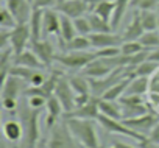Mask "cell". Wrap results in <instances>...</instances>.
<instances>
[{
	"instance_id": "47",
	"label": "cell",
	"mask_w": 159,
	"mask_h": 148,
	"mask_svg": "<svg viewBox=\"0 0 159 148\" xmlns=\"http://www.w3.org/2000/svg\"><path fill=\"white\" fill-rule=\"evenodd\" d=\"M139 148H159V145H156V143L150 142L148 139H145V140L139 142Z\"/></svg>"
},
{
	"instance_id": "44",
	"label": "cell",
	"mask_w": 159,
	"mask_h": 148,
	"mask_svg": "<svg viewBox=\"0 0 159 148\" xmlns=\"http://www.w3.org/2000/svg\"><path fill=\"white\" fill-rule=\"evenodd\" d=\"M56 7V0H34L33 8H41V10H48Z\"/></svg>"
},
{
	"instance_id": "42",
	"label": "cell",
	"mask_w": 159,
	"mask_h": 148,
	"mask_svg": "<svg viewBox=\"0 0 159 148\" xmlns=\"http://www.w3.org/2000/svg\"><path fill=\"white\" fill-rule=\"evenodd\" d=\"M47 75H45V73L42 72V70H36V73H34V75H33V78L30 80V86H42L45 81H47Z\"/></svg>"
},
{
	"instance_id": "6",
	"label": "cell",
	"mask_w": 159,
	"mask_h": 148,
	"mask_svg": "<svg viewBox=\"0 0 159 148\" xmlns=\"http://www.w3.org/2000/svg\"><path fill=\"white\" fill-rule=\"evenodd\" d=\"M94 59H97L95 52H66L56 55V62L72 70H83Z\"/></svg>"
},
{
	"instance_id": "28",
	"label": "cell",
	"mask_w": 159,
	"mask_h": 148,
	"mask_svg": "<svg viewBox=\"0 0 159 148\" xmlns=\"http://www.w3.org/2000/svg\"><path fill=\"white\" fill-rule=\"evenodd\" d=\"M89 48H92V44H91V39L89 36H84V34H76L72 41H69L66 45H64V52H88Z\"/></svg>"
},
{
	"instance_id": "23",
	"label": "cell",
	"mask_w": 159,
	"mask_h": 148,
	"mask_svg": "<svg viewBox=\"0 0 159 148\" xmlns=\"http://www.w3.org/2000/svg\"><path fill=\"white\" fill-rule=\"evenodd\" d=\"M22 87H24V80L10 75V77L2 83V97L17 98L19 94L22 92Z\"/></svg>"
},
{
	"instance_id": "2",
	"label": "cell",
	"mask_w": 159,
	"mask_h": 148,
	"mask_svg": "<svg viewBox=\"0 0 159 148\" xmlns=\"http://www.w3.org/2000/svg\"><path fill=\"white\" fill-rule=\"evenodd\" d=\"M42 109H34L31 106H24L20 111V123L24 126V148H34L38 145L39 131V114Z\"/></svg>"
},
{
	"instance_id": "26",
	"label": "cell",
	"mask_w": 159,
	"mask_h": 148,
	"mask_svg": "<svg viewBox=\"0 0 159 148\" xmlns=\"http://www.w3.org/2000/svg\"><path fill=\"white\" fill-rule=\"evenodd\" d=\"M3 134L10 142H19L24 139V126L17 120H8L3 123Z\"/></svg>"
},
{
	"instance_id": "1",
	"label": "cell",
	"mask_w": 159,
	"mask_h": 148,
	"mask_svg": "<svg viewBox=\"0 0 159 148\" xmlns=\"http://www.w3.org/2000/svg\"><path fill=\"white\" fill-rule=\"evenodd\" d=\"M70 132L84 148H95L100 146L95 122L92 119H67L66 120Z\"/></svg>"
},
{
	"instance_id": "17",
	"label": "cell",
	"mask_w": 159,
	"mask_h": 148,
	"mask_svg": "<svg viewBox=\"0 0 159 148\" xmlns=\"http://www.w3.org/2000/svg\"><path fill=\"white\" fill-rule=\"evenodd\" d=\"M61 31V16L56 10H44V34L45 36H59Z\"/></svg>"
},
{
	"instance_id": "53",
	"label": "cell",
	"mask_w": 159,
	"mask_h": 148,
	"mask_svg": "<svg viewBox=\"0 0 159 148\" xmlns=\"http://www.w3.org/2000/svg\"><path fill=\"white\" fill-rule=\"evenodd\" d=\"M156 11H157V14H159V7H157V10H156Z\"/></svg>"
},
{
	"instance_id": "29",
	"label": "cell",
	"mask_w": 159,
	"mask_h": 148,
	"mask_svg": "<svg viewBox=\"0 0 159 148\" xmlns=\"http://www.w3.org/2000/svg\"><path fill=\"white\" fill-rule=\"evenodd\" d=\"M69 81L76 95H92L91 83H89V78H86V75H72L69 77Z\"/></svg>"
},
{
	"instance_id": "24",
	"label": "cell",
	"mask_w": 159,
	"mask_h": 148,
	"mask_svg": "<svg viewBox=\"0 0 159 148\" xmlns=\"http://www.w3.org/2000/svg\"><path fill=\"white\" fill-rule=\"evenodd\" d=\"M150 92V78L147 77H133L125 91V95H143Z\"/></svg>"
},
{
	"instance_id": "39",
	"label": "cell",
	"mask_w": 159,
	"mask_h": 148,
	"mask_svg": "<svg viewBox=\"0 0 159 148\" xmlns=\"http://www.w3.org/2000/svg\"><path fill=\"white\" fill-rule=\"evenodd\" d=\"M142 50H145V47L140 44V41H126V42H122L120 45V52L125 56H133Z\"/></svg>"
},
{
	"instance_id": "50",
	"label": "cell",
	"mask_w": 159,
	"mask_h": 148,
	"mask_svg": "<svg viewBox=\"0 0 159 148\" xmlns=\"http://www.w3.org/2000/svg\"><path fill=\"white\" fill-rule=\"evenodd\" d=\"M109 148H134V146H131V145H128L125 142H114Z\"/></svg>"
},
{
	"instance_id": "3",
	"label": "cell",
	"mask_w": 159,
	"mask_h": 148,
	"mask_svg": "<svg viewBox=\"0 0 159 148\" xmlns=\"http://www.w3.org/2000/svg\"><path fill=\"white\" fill-rule=\"evenodd\" d=\"M129 75H134V70L128 69V67H119L116 70H112L109 75L103 77V78H89V83H91V94L94 97H98L102 98L103 94L106 91H109L114 84H117L120 80L129 77Z\"/></svg>"
},
{
	"instance_id": "40",
	"label": "cell",
	"mask_w": 159,
	"mask_h": 148,
	"mask_svg": "<svg viewBox=\"0 0 159 148\" xmlns=\"http://www.w3.org/2000/svg\"><path fill=\"white\" fill-rule=\"evenodd\" d=\"M73 22H75V28H76V33H78V34L89 36V34L92 33L91 22H89V17H88V16H83V17L73 19Z\"/></svg>"
},
{
	"instance_id": "33",
	"label": "cell",
	"mask_w": 159,
	"mask_h": 148,
	"mask_svg": "<svg viewBox=\"0 0 159 148\" xmlns=\"http://www.w3.org/2000/svg\"><path fill=\"white\" fill-rule=\"evenodd\" d=\"M114 5H116V10H114V17H112L111 25H112V28L116 30V28L120 25V22L123 20L125 13H126L128 7L131 5V0H114Z\"/></svg>"
},
{
	"instance_id": "52",
	"label": "cell",
	"mask_w": 159,
	"mask_h": 148,
	"mask_svg": "<svg viewBox=\"0 0 159 148\" xmlns=\"http://www.w3.org/2000/svg\"><path fill=\"white\" fill-rule=\"evenodd\" d=\"M2 148H7V145H5V143H2Z\"/></svg>"
},
{
	"instance_id": "46",
	"label": "cell",
	"mask_w": 159,
	"mask_h": 148,
	"mask_svg": "<svg viewBox=\"0 0 159 148\" xmlns=\"http://www.w3.org/2000/svg\"><path fill=\"white\" fill-rule=\"evenodd\" d=\"M148 140L150 142H153V143H156V145H159V123L151 129V132L148 134Z\"/></svg>"
},
{
	"instance_id": "27",
	"label": "cell",
	"mask_w": 159,
	"mask_h": 148,
	"mask_svg": "<svg viewBox=\"0 0 159 148\" xmlns=\"http://www.w3.org/2000/svg\"><path fill=\"white\" fill-rule=\"evenodd\" d=\"M133 77H134V75H129V77L120 80V81H119L117 84H114L109 91H106V92L103 94L102 98L111 100V101H119V100L125 95V91H126V87H128V84H129V80H131Z\"/></svg>"
},
{
	"instance_id": "37",
	"label": "cell",
	"mask_w": 159,
	"mask_h": 148,
	"mask_svg": "<svg viewBox=\"0 0 159 148\" xmlns=\"http://www.w3.org/2000/svg\"><path fill=\"white\" fill-rule=\"evenodd\" d=\"M129 7L137 11H156L159 7V0H131Z\"/></svg>"
},
{
	"instance_id": "18",
	"label": "cell",
	"mask_w": 159,
	"mask_h": 148,
	"mask_svg": "<svg viewBox=\"0 0 159 148\" xmlns=\"http://www.w3.org/2000/svg\"><path fill=\"white\" fill-rule=\"evenodd\" d=\"M45 109H47L45 126H47L48 129H52V128L58 123L59 117H62V114H64V108H62L61 101L58 100V97H56V95H52V97L47 100Z\"/></svg>"
},
{
	"instance_id": "13",
	"label": "cell",
	"mask_w": 159,
	"mask_h": 148,
	"mask_svg": "<svg viewBox=\"0 0 159 148\" xmlns=\"http://www.w3.org/2000/svg\"><path fill=\"white\" fill-rule=\"evenodd\" d=\"M3 3L11 11L17 24H28L33 13V5L28 0H3Z\"/></svg>"
},
{
	"instance_id": "5",
	"label": "cell",
	"mask_w": 159,
	"mask_h": 148,
	"mask_svg": "<svg viewBox=\"0 0 159 148\" xmlns=\"http://www.w3.org/2000/svg\"><path fill=\"white\" fill-rule=\"evenodd\" d=\"M97 122H98V123H100V126H102L103 129H106L108 132H112V134H120V136H125V137L134 139V140H137V142H142V140L148 139L147 136H143V134H140V132L134 131L133 128L126 126L123 120L111 119V117H108V115L100 114V115H98V119H97Z\"/></svg>"
},
{
	"instance_id": "12",
	"label": "cell",
	"mask_w": 159,
	"mask_h": 148,
	"mask_svg": "<svg viewBox=\"0 0 159 148\" xmlns=\"http://www.w3.org/2000/svg\"><path fill=\"white\" fill-rule=\"evenodd\" d=\"M55 10L59 14L67 16L70 19H78V17H83L88 13H91L86 0H67V2H64V3L56 5Z\"/></svg>"
},
{
	"instance_id": "38",
	"label": "cell",
	"mask_w": 159,
	"mask_h": 148,
	"mask_svg": "<svg viewBox=\"0 0 159 148\" xmlns=\"http://www.w3.org/2000/svg\"><path fill=\"white\" fill-rule=\"evenodd\" d=\"M17 25L14 16L11 14V11L3 5V8L0 10V28H7V30H13Z\"/></svg>"
},
{
	"instance_id": "21",
	"label": "cell",
	"mask_w": 159,
	"mask_h": 148,
	"mask_svg": "<svg viewBox=\"0 0 159 148\" xmlns=\"http://www.w3.org/2000/svg\"><path fill=\"white\" fill-rule=\"evenodd\" d=\"M14 64H19V65H25V67H31V69H36V70H44L47 69L44 65V62L36 56V53L30 48V50H24L22 53L16 55L14 56Z\"/></svg>"
},
{
	"instance_id": "43",
	"label": "cell",
	"mask_w": 159,
	"mask_h": 148,
	"mask_svg": "<svg viewBox=\"0 0 159 148\" xmlns=\"http://www.w3.org/2000/svg\"><path fill=\"white\" fill-rule=\"evenodd\" d=\"M2 108L8 112H14L17 108V98H10V97H2Z\"/></svg>"
},
{
	"instance_id": "8",
	"label": "cell",
	"mask_w": 159,
	"mask_h": 148,
	"mask_svg": "<svg viewBox=\"0 0 159 148\" xmlns=\"http://www.w3.org/2000/svg\"><path fill=\"white\" fill-rule=\"evenodd\" d=\"M120 105L123 109V119H133L143 115L150 111V105L142 98V95H123L120 98Z\"/></svg>"
},
{
	"instance_id": "25",
	"label": "cell",
	"mask_w": 159,
	"mask_h": 148,
	"mask_svg": "<svg viewBox=\"0 0 159 148\" xmlns=\"http://www.w3.org/2000/svg\"><path fill=\"white\" fill-rule=\"evenodd\" d=\"M98 106H100V112L103 115H108V117L117 119V120L123 119V109H122L120 101H111V100L100 98L98 100Z\"/></svg>"
},
{
	"instance_id": "11",
	"label": "cell",
	"mask_w": 159,
	"mask_h": 148,
	"mask_svg": "<svg viewBox=\"0 0 159 148\" xmlns=\"http://www.w3.org/2000/svg\"><path fill=\"white\" fill-rule=\"evenodd\" d=\"M31 44V33L28 24H17L10 33V45L14 52V56L27 50V45Z\"/></svg>"
},
{
	"instance_id": "34",
	"label": "cell",
	"mask_w": 159,
	"mask_h": 148,
	"mask_svg": "<svg viewBox=\"0 0 159 148\" xmlns=\"http://www.w3.org/2000/svg\"><path fill=\"white\" fill-rule=\"evenodd\" d=\"M157 70H159V64L154 62V61L147 59V61H143L142 64H139L134 69V75L136 77H147V78H150V77L154 75Z\"/></svg>"
},
{
	"instance_id": "45",
	"label": "cell",
	"mask_w": 159,
	"mask_h": 148,
	"mask_svg": "<svg viewBox=\"0 0 159 148\" xmlns=\"http://www.w3.org/2000/svg\"><path fill=\"white\" fill-rule=\"evenodd\" d=\"M150 92H157L159 94V70L150 77Z\"/></svg>"
},
{
	"instance_id": "10",
	"label": "cell",
	"mask_w": 159,
	"mask_h": 148,
	"mask_svg": "<svg viewBox=\"0 0 159 148\" xmlns=\"http://www.w3.org/2000/svg\"><path fill=\"white\" fill-rule=\"evenodd\" d=\"M55 95L58 97V100L61 101L62 108H64V112H69L75 108V98H76V94L75 91L72 89L70 86V81H69V77H66L64 73L59 77L58 83H56V87H55Z\"/></svg>"
},
{
	"instance_id": "32",
	"label": "cell",
	"mask_w": 159,
	"mask_h": 148,
	"mask_svg": "<svg viewBox=\"0 0 159 148\" xmlns=\"http://www.w3.org/2000/svg\"><path fill=\"white\" fill-rule=\"evenodd\" d=\"M88 17H89V22H91V28H92V33H109V31H112L114 28H112V25L109 24V22H106V20H103L100 16H97L95 13H89L88 14Z\"/></svg>"
},
{
	"instance_id": "51",
	"label": "cell",
	"mask_w": 159,
	"mask_h": 148,
	"mask_svg": "<svg viewBox=\"0 0 159 148\" xmlns=\"http://www.w3.org/2000/svg\"><path fill=\"white\" fill-rule=\"evenodd\" d=\"M64 2H67V0H56V5H59V3H64Z\"/></svg>"
},
{
	"instance_id": "55",
	"label": "cell",
	"mask_w": 159,
	"mask_h": 148,
	"mask_svg": "<svg viewBox=\"0 0 159 148\" xmlns=\"http://www.w3.org/2000/svg\"><path fill=\"white\" fill-rule=\"evenodd\" d=\"M95 148H102V146H95Z\"/></svg>"
},
{
	"instance_id": "9",
	"label": "cell",
	"mask_w": 159,
	"mask_h": 148,
	"mask_svg": "<svg viewBox=\"0 0 159 148\" xmlns=\"http://www.w3.org/2000/svg\"><path fill=\"white\" fill-rule=\"evenodd\" d=\"M98 97H91L89 101H86L84 105L81 106H75L72 111L69 112H64L62 114V120H67V119H92V120H97L98 115L102 114L100 112V106H98Z\"/></svg>"
},
{
	"instance_id": "48",
	"label": "cell",
	"mask_w": 159,
	"mask_h": 148,
	"mask_svg": "<svg viewBox=\"0 0 159 148\" xmlns=\"http://www.w3.org/2000/svg\"><path fill=\"white\" fill-rule=\"evenodd\" d=\"M148 59L150 61H154L159 64V48H154V50H150V55H148Z\"/></svg>"
},
{
	"instance_id": "56",
	"label": "cell",
	"mask_w": 159,
	"mask_h": 148,
	"mask_svg": "<svg viewBox=\"0 0 159 148\" xmlns=\"http://www.w3.org/2000/svg\"><path fill=\"white\" fill-rule=\"evenodd\" d=\"M157 30H159V28H157Z\"/></svg>"
},
{
	"instance_id": "20",
	"label": "cell",
	"mask_w": 159,
	"mask_h": 148,
	"mask_svg": "<svg viewBox=\"0 0 159 148\" xmlns=\"http://www.w3.org/2000/svg\"><path fill=\"white\" fill-rule=\"evenodd\" d=\"M143 33H145V30H143V27H142L140 14H139V11H137V13L133 14V19H131V22L128 24V27L125 28V31H123V34H122V39H123V42H126V41H139Z\"/></svg>"
},
{
	"instance_id": "35",
	"label": "cell",
	"mask_w": 159,
	"mask_h": 148,
	"mask_svg": "<svg viewBox=\"0 0 159 148\" xmlns=\"http://www.w3.org/2000/svg\"><path fill=\"white\" fill-rule=\"evenodd\" d=\"M36 73V69H31V67H25V65H19V64H14L11 67V72L10 75L13 77H17L20 80H24L25 83H30V80L33 78V75Z\"/></svg>"
},
{
	"instance_id": "4",
	"label": "cell",
	"mask_w": 159,
	"mask_h": 148,
	"mask_svg": "<svg viewBox=\"0 0 159 148\" xmlns=\"http://www.w3.org/2000/svg\"><path fill=\"white\" fill-rule=\"evenodd\" d=\"M47 148H84L75 136L70 132L66 120L62 123H56L50 129V136L47 140Z\"/></svg>"
},
{
	"instance_id": "41",
	"label": "cell",
	"mask_w": 159,
	"mask_h": 148,
	"mask_svg": "<svg viewBox=\"0 0 159 148\" xmlns=\"http://www.w3.org/2000/svg\"><path fill=\"white\" fill-rule=\"evenodd\" d=\"M28 98V106L34 108V109H44L45 105H47V98L44 97H38V95H33V97H27Z\"/></svg>"
},
{
	"instance_id": "22",
	"label": "cell",
	"mask_w": 159,
	"mask_h": 148,
	"mask_svg": "<svg viewBox=\"0 0 159 148\" xmlns=\"http://www.w3.org/2000/svg\"><path fill=\"white\" fill-rule=\"evenodd\" d=\"M76 34H78V33H76L73 19H70V17L61 14V31H59V36H58L61 47L64 48V45H66L69 41H72Z\"/></svg>"
},
{
	"instance_id": "31",
	"label": "cell",
	"mask_w": 159,
	"mask_h": 148,
	"mask_svg": "<svg viewBox=\"0 0 159 148\" xmlns=\"http://www.w3.org/2000/svg\"><path fill=\"white\" fill-rule=\"evenodd\" d=\"M114 10H116V5H114V0H109V2H102L98 3L92 13H95L97 16H100L103 20L106 22H112V17H114Z\"/></svg>"
},
{
	"instance_id": "54",
	"label": "cell",
	"mask_w": 159,
	"mask_h": 148,
	"mask_svg": "<svg viewBox=\"0 0 159 148\" xmlns=\"http://www.w3.org/2000/svg\"><path fill=\"white\" fill-rule=\"evenodd\" d=\"M34 148H41V146H34Z\"/></svg>"
},
{
	"instance_id": "30",
	"label": "cell",
	"mask_w": 159,
	"mask_h": 148,
	"mask_svg": "<svg viewBox=\"0 0 159 148\" xmlns=\"http://www.w3.org/2000/svg\"><path fill=\"white\" fill-rule=\"evenodd\" d=\"M140 22L145 31H156L159 28V14L157 11H139Z\"/></svg>"
},
{
	"instance_id": "49",
	"label": "cell",
	"mask_w": 159,
	"mask_h": 148,
	"mask_svg": "<svg viewBox=\"0 0 159 148\" xmlns=\"http://www.w3.org/2000/svg\"><path fill=\"white\" fill-rule=\"evenodd\" d=\"M86 2H88V5H89V10L92 11L98 3H102V2H109V0H86Z\"/></svg>"
},
{
	"instance_id": "19",
	"label": "cell",
	"mask_w": 159,
	"mask_h": 148,
	"mask_svg": "<svg viewBox=\"0 0 159 148\" xmlns=\"http://www.w3.org/2000/svg\"><path fill=\"white\" fill-rule=\"evenodd\" d=\"M28 25H30V33H31V42L41 41L44 34V10L33 8Z\"/></svg>"
},
{
	"instance_id": "7",
	"label": "cell",
	"mask_w": 159,
	"mask_h": 148,
	"mask_svg": "<svg viewBox=\"0 0 159 148\" xmlns=\"http://www.w3.org/2000/svg\"><path fill=\"white\" fill-rule=\"evenodd\" d=\"M126 126L133 128L134 131L143 134L148 137V134L151 132V129L159 123V112H156L151 106H150V111L143 115H139V117H133V119H125L123 120Z\"/></svg>"
},
{
	"instance_id": "16",
	"label": "cell",
	"mask_w": 159,
	"mask_h": 148,
	"mask_svg": "<svg viewBox=\"0 0 159 148\" xmlns=\"http://www.w3.org/2000/svg\"><path fill=\"white\" fill-rule=\"evenodd\" d=\"M112 70H116V69L111 67L103 58H97L83 69V75H86L88 78H103V77L109 75Z\"/></svg>"
},
{
	"instance_id": "15",
	"label": "cell",
	"mask_w": 159,
	"mask_h": 148,
	"mask_svg": "<svg viewBox=\"0 0 159 148\" xmlns=\"http://www.w3.org/2000/svg\"><path fill=\"white\" fill-rule=\"evenodd\" d=\"M31 50L36 53V56L44 62V65L47 69L52 67L53 62H56V55H55V50H53V45L45 41V39H41V41H36V42H31L30 44Z\"/></svg>"
},
{
	"instance_id": "36",
	"label": "cell",
	"mask_w": 159,
	"mask_h": 148,
	"mask_svg": "<svg viewBox=\"0 0 159 148\" xmlns=\"http://www.w3.org/2000/svg\"><path fill=\"white\" fill-rule=\"evenodd\" d=\"M139 41L148 50L159 48V30H156V31H145Z\"/></svg>"
},
{
	"instance_id": "14",
	"label": "cell",
	"mask_w": 159,
	"mask_h": 148,
	"mask_svg": "<svg viewBox=\"0 0 159 148\" xmlns=\"http://www.w3.org/2000/svg\"><path fill=\"white\" fill-rule=\"evenodd\" d=\"M91 44L94 50H102V48H109V47H120L123 39L122 36L109 31V33H91L89 34Z\"/></svg>"
}]
</instances>
